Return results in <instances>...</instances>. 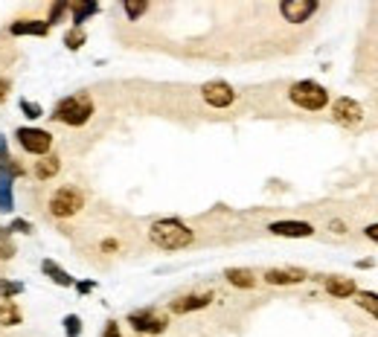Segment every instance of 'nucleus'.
<instances>
[{
	"label": "nucleus",
	"instance_id": "obj_1",
	"mask_svg": "<svg viewBox=\"0 0 378 337\" xmlns=\"http://www.w3.org/2000/svg\"><path fill=\"white\" fill-rule=\"evenodd\" d=\"M149 239L161 250H184L195 242V233H192V227H187L181 221V218H161V221L151 224Z\"/></svg>",
	"mask_w": 378,
	"mask_h": 337
},
{
	"label": "nucleus",
	"instance_id": "obj_2",
	"mask_svg": "<svg viewBox=\"0 0 378 337\" xmlns=\"http://www.w3.org/2000/svg\"><path fill=\"white\" fill-rule=\"evenodd\" d=\"M90 116H93V99L88 93H73V96L58 99L50 120L62 123L67 128H82L90 123Z\"/></svg>",
	"mask_w": 378,
	"mask_h": 337
},
{
	"label": "nucleus",
	"instance_id": "obj_3",
	"mask_svg": "<svg viewBox=\"0 0 378 337\" xmlns=\"http://www.w3.org/2000/svg\"><path fill=\"white\" fill-rule=\"evenodd\" d=\"M288 99L303 111H323L329 105V90L311 78H303V82H294L288 88Z\"/></svg>",
	"mask_w": 378,
	"mask_h": 337
},
{
	"label": "nucleus",
	"instance_id": "obj_4",
	"mask_svg": "<svg viewBox=\"0 0 378 337\" xmlns=\"http://www.w3.org/2000/svg\"><path fill=\"white\" fill-rule=\"evenodd\" d=\"M47 209L50 215L55 218H73L85 209V195L79 186L73 184H65V186H58L53 195H50V201H47Z\"/></svg>",
	"mask_w": 378,
	"mask_h": 337
},
{
	"label": "nucleus",
	"instance_id": "obj_5",
	"mask_svg": "<svg viewBox=\"0 0 378 337\" xmlns=\"http://www.w3.org/2000/svg\"><path fill=\"white\" fill-rule=\"evenodd\" d=\"M15 140H18V146H21L27 154H32V157H44L53 149V134L44 131V128H35V125L18 128L15 131Z\"/></svg>",
	"mask_w": 378,
	"mask_h": 337
},
{
	"label": "nucleus",
	"instance_id": "obj_6",
	"mask_svg": "<svg viewBox=\"0 0 378 337\" xmlns=\"http://www.w3.org/2000/svg\"><path fill=\"white\" fill-rule=\"evenodd\" d=\"M128 326L137 334H163L169 326V317L161 308H140L128 314Z\"/></svg>",
	"mask_w": 378,
	"mask_h": 337
},
{
	"label": "nucleus",
	"instance_id": "obj_7",
	"mask_svg": "<svg viewBox=\"0 0 378 337\" xmlns=\"http://www.w3.org/2000/svg\"><path fill=\"white\" fill-rule=\"evenodd\" d=\"M201 99L210 108L224 111V108H230L236 102V90H233V85L222 82V78H212V82L201 85Z\"/></svg>",
	"mask_w": 378,
	"mask_h": 337
},
{
	"label": "nucleus",
	"instance_id": "obj_8",
	"mask_svg": "<svg viewBox=\"0 0 378 337\" xmlns=\"http://www.w3.org/2000/svg\"><path fill=\"white\" fill-rule=\"evenodd\" d=\"M332 120L344 128H358L364 123V108L358 105L355 99L341 96V99H335V105H332Z\"/></svg>",
	"mask_w": 378,
	"mask_h": 337
},
{
	"label": "nucleus",
	"instance_id": "obj_9",
	"mask_svg": "<svg viewBox=\"0 0 378 337\" xmlns=\"http://www.w3.org/2000/svg\"><path fill=\"white\" fill-rule=\"evenodd\" d=\"M320 9V0H280V15L288 24H306Z\"/></svg>",
	"mask_w": 378,
	"mask_h": 337
},
{
	"label": "nucleus",
	"instance_id": "obj_10",
	"mask_svg": "<svg viewBox=\"0 0 378 337\" xmlns=\"http://www.w3.org/2000/svg\"><path fill=\"white\" fill-rule=\"evenodd\" d=\"M271 235H280V239H311L314 227L309 221H294V218H285V221H274L268 224Z\"/></svg>",
	"mask_w": 378,
	"mask_h": 337
},
{
	"label": "nucleus",
	"instance_id": "obj_11",
	"mask_svg": "<svg viewBox=\"0 0 378 337\" xmlns=\"http://www.w3.org/2000/svg\"><path fill=\"white\" fill-rule=\"evenodd\" d=\"M50 29L53 27L47 21H38V18H21V21L9 24V35L15 38H47Z\"/></svg>",
	"mask_w": 378,
	"mask_h": 337
},
{
	"label": "nucleus",
	"instance_id": "obj_12",
	"mask_svg": "<svg viewBox=\"0 0 378 337\" xmlns=\"http://www.w3.org/2000/svg\"><path fill=\"white\" fill-rule=\"evenodd\" d=\"M306 276L309 273L303 268H271V270H265L262 280L268 285H300V282H306Z\"/></svg>",
	"mask_w": 378,
	"mask_h": 337
},
{
	"label": "nucleus",
	"instance_id": "obj_13",
	"mask_svg": "<svg viewBox=\"0 0 378 337\" xmlns=\"http://www.w3.org/2000/svg\"><path fill=\"white\" fill-rule=\"evenodd\" d=\"M212 303V294H187V296H177L175 303H169V311L172 314H189V311H201Z\"/></svg>",
	"mask_w": 378,
	"mask_h": 337
},
{
	"label": "nucleus",
	"instance_id": "obj_14",
	"mask_svg": "<svg viewBox=\"0 0 378 337\" xmlns=\"http://www.w3.org/2000/svg\"><path fill=\"white\" fill-rule=\"evenodd\" d=\"M323 288H326L329 296H335V300H352L355 291H358V282L349 280V276H326Z\"/></svg>",
	"mask_w": 378,
	"mask_h": 337
},
{
	"label": "nucleus",
	"instance_id": "obj_15",
	"mask_svg": "<svg viewBox=\"0 0 378 337\" xmlns=\"http://www.w3.org/2000/svg\"><path fill=\"white\" fill-rule=\"evenodd\" d=\"M93 15H99V0H73V6H70L73 27L88 24Z\"/></svg>",
	"mask_w": 378,
	"mask_h": 337
},
{
	"label": "nucleus",
	"instance_id": "obj_16",
	"mask_svg": "<svg viewBox=\"0 0 378 337\" xmlns=\"http://www.w3.org/2000/svg\"><path fill=\"white\" fill-rule=\"evenodd\" d=\"M15 209V177L9 172H0V212L9 215Z\"/></svg>",
	"mask_w": 378,
	"mask_h": 337
},
{
	"label": "nucleus",
	"instance_id": "obj_17",
	"mask_svg": "<svg viewBox=\"0 0 378 337\" xmlns=\"http://www.w3.org/2000/svg\"><path fill=\"white\" fill-rule=\"evenodd\" d=\"M58 169H62V160L53 154H44V157H38L35 166H32V174H35V181H50V177L58 174Z\"/></svg>",
	"mask_w": 378,
	"mask_h": 337
},
{
	"label": "nucleus",
	"instance_id": "obj_18",
	"mask_svg": "<svg viewBox=\"0 0 378 337\" xmlns=\"http://www.w3.org/2000/svg\"><path fill=\"white\" fill-rule=\"evenodd\" d=\"M224 280L233 285V288H256V282H259V280H256V273L253 270H248V268H227L224 270Z\"/></svg>",
	"mask_w": 378,
	"mask_h": 337
},
{
	"label": "nucleus",
	"instance_id": "obj_19",
	"mask_svg": "<svg viewBox=\"0 0 378 337\" xmlns=\"http://www.w3.org/2000/svg\"><path fill=\"white\" fill-rule=\"evenodd\" d=\"M41 270H44V276H50V280H53L55 285H62V288H73V285H76V280H73V276H70L65 268H58L53 259H44Z\"/></svg>",
	"mask_w": 378,
	"mask_h": 337
},
{
	"label": "nucleus",
	"instance_id": "obj_20",
	"mask_svg": "<svg viewBox=\"0 0 378 337\" xmlns=\"http://www.w3.org/2000/svg\"><path fill=\"white\" fill-rule=\"evenodd\" d=\"M24 320V314L18 311L12 300H0V326H18Z\"/></svg>",
	"mask_w": 378,
	"mask_h": 337
},
{
	"label": "nucleus",
	"instance_id": "obj_21",
	"mask_svg": "<svg viewBox=\"0 0 378 337\" xmlns=\"http://www.w3.org/2000/svg\"><path fill=\"white\" fill-rule=\"evenodd\" d=\"M355 305L358 308H364L367 314H372L375 320H378V294H372V291H355Z\"/></svg>",
	"mask_w": 378,
	"mask_h": 337
},
{
	"label": "nucleus",
	"instance_id": "obj_22",
	"mask_svg": "<svg viewBox=\"0 0 378 337\" xmlns=\"http://www.w3.org/2000/svg\"><path fill=\"white\" fill-rule=\"evenodd\" d=\"M15 253H18V247H15V239H12V230L0 227V262H9Z\"/></svg>",
	"mask_w": 378,
	"mask_h": 337
},
{
	"label": "nucleus",
	"instance_id": "obj_23",
	"mask_svg": "<svg viewBox=\"0 0 378 337\" xmlns=\"http://www.w3.org/2000/svg\"><path fill=\"white\" fill-rule=\"evenodd\" d=\"M123 12L128 21H140V18L149 12V0H123Z\"/></svg>",
	"mask_w": 378,
	"mask_h": 337
},
{
	"label": "nucleus",
	"instance_id": "obj_24",
	"mask_svg": "<svg viewBox=\"0 0 378 337\" xmlns=\"http://www.w3.org/2000/svg\"><path fill=\"white\" fill-rule=\"evenodd\" d=\"M85 41H88V35H85V29H82V27H73V29H67V32H65V47H67L70 53L82 50V47H85Z\"/></svg>",
	"mask_w": 378,
	"mask_h": 337
},
{
	"label": "nucleus",
	"instance_id": "obj_25",
	"mask_svg": "<svg viewBox=\"0 0 378 337\" xmlns=\"http://www.w3.org/2000/svg\"><path fill=\"white\" fill-rule=\"evenodd\" d=\"M73 6V0H53V6H50V15H47V24L55 27V24H62V18L67 15V9Z\"/></svg>",
	"mask_w": 378,
	"mask_h": 337
},
{
	"label": "nucleus",
	"instance_id": "obj_26",
	"mask_svg": "<svg viewBox=\"0 0 378 337\" xmlns=\"http://www.w3.org/2000/svg\"><path fill=\"white\" fill-rule=\"evenodd\" d=\"M18 108H21V114L27 116V120H41V116H44V108L38 102H32V99H21Z\"/></svg>",
	"mask_w": 378,
	"mask_h": 337
},
{
	"label": "nucleus",
	"instance_id": "obj_27",
	"mask_svg": "<svg viewBox=\"0 0 378 337\" xmlns=\"http://www.w3.org/2000/svg\"><path fill=\"white\" fill-rule=\"evenodd\" d=\"M62 326H65V334L67 337H82V317L67 314L65 320H62Z\"/></svg>",
	"mask_w": 378,
	"mask_h": 337
},
{
	"label": "nucleus",
	"instance_id": "obj_28",
	"mask_svg": "<svg viewBox=\"0 0 378 337\" xmlns=\"http://www.w3.org/2000/svg\"><path fill=\"white\" fill-rule=\"evenodd\" d=\"M24 294L21 282H12V280H0V300H12V296Z\"/></svg>",
	"mask_w": 378,
	"mask_h": 337
},
{
	"label": "nucleus",
	"instance_id": "obj_29",
	"mask_svg": "<svg viewBox=\"0 0 378 337\" xmlns=\"http://www.w3.org/2000/svg\"><path fill=\"white\" fill-rule=\"evenodd\" d=\"M12 160H15V157L9 154V143H6V137L0 134V172H6Z\"/></svg>",
	"mask_w": 378,
	"mask_h": 337
},
{
	"label": "nucleus",
	"instance_id": "obj_30",
	"mask_svg": "<svg viewBox=\"0 0 378 337\" xmlns=\"http://www.w3.org/2000/svg\"><path fill=\"white\" fill-rule=\"evenodd\" d=\"M9 230H12V233H21V235L35 233V227L27 221V218H12V221H9Z\"/></svg>",
	"mask_w": 378,
	"mask_h": 337
},
{
	"label": "nucleus",
	"instance_id": "obj_31",
	"mask_svg": "<svg viewBox=\"0 0 378 337\" xmlns=\"http://www.w3.org/2000/svg\"><path fill=\"white\" fill-rule=\"evenodd\" d=\"M9 93H12V82H9L6 76H0V105L6 102V96H9Z\"/></svg>",
	"mask_w": 378,
	"mask_h": 337
},
{
	"label": "nucleus",
	"instance_id": "obj_32",
	"mask_svg": "<svg viewBox=\"0 0 378 337\" xmlns=\"http://www.w3.org/2000/svg\"><path fill=\"white\" fill-rule=\"evenodd\" d=\"M364 235H367L370 242H375V245H378V221H375V224H370V227L364 230Z\"/></svg>",
	"mask_w": 378,
	"mask_h": 337
},
{
	"label": "nucleus",
	"instance_id": "obj_33",
	"mask_svg": "<svg viewBox=\"0 0 378 337\" xmlns=\"http://www.w3.org/2000/svg\"><path fill=\"white\" fill-rule=\"evenodd\" d=\"M73 288H76V291H79V294H90V291H93V288H96V282H76V285H73Z\"/></svg>",
	"mask_w": 378,
	"mask_h": 337
},
{
	"label": "nucleus",
	"instance_id": "obj_34",
	"mask_svg": "<svg viewBox=\"0 0 378 337\" xmlns=\"http://www.w3.org/2000/svg\"><path fill=\"white\" fill-rule=\"evenodd\" d=\"M105 337H119V323H116V320H111V323L105 326Z\"/></svg>",
	"mask_w": 378,
	"mask_h": 337
},
{
	"label": "nucleus",
	"instance_id": "obj_35",
	"mask_svg": "<svg viewBox=\"0 0 378 337\" xmlns=\"http://www.w3.org/2000/svg\"><path fill=\"white\" fill-rule=\"evenodd\" d=\"M329 230H332V233H337V235H341V233L346 230V224H344V221H337V218H335V221H329Z\"/></svg>",
	"mask_w": 378,
	"mask_h": 337
},
{
	"label": "nucleus",
	"instance_id": "obj_36",
	"mask_svg": "<svg viewBox=\"0 0 378 337\" xmlns=\"http://www.w3.org/2000/svg\"><path fill=\"white\" fill-rule=\"evenodd\" d=\"M116 247H119V245H116L114 239H108V242H102V250H108V253H111V250H116Z\"/></svg>",
	"mask_w": 378,
	"mask_h": 337
},
{
	"label": "nucleus",
	"instance_id": "obj_37",
	"mask_svg": "<svg viewBox=\"0 0 378 337\" xmlns=\"http://www.w3.org/2000/svg\"><path fill=\"white\" fill-rule=\"evenodd\" d=\"M143 337H146V334H143Z\"/></svg>",
	"mask_w": 378,
	"mask_h": 337
}]
</instances>
